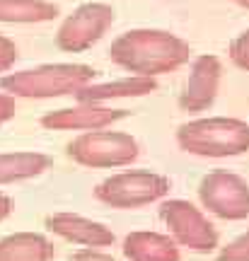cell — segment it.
<instances>
[{
  "instance_id": "18",
  "label": "cell",
  "mask_w": 249,
  "mask_h": 261,
  "mask_svg": "<svg viewBox=\"0 0 249 261\" xmlns=\"http://www.w3.org/2000/svg\"><path fill=\"white\" fill-rule=\"evenodd\" d=\"M228 54H230V61L237 65L240 70H247L249 73V29L240 32L237 37L232 39Z\"/></svg>"
},
{
  "instance_id": "20",
  "label": "cell",
  "mask_w": 249,
  "mask_h": 261,
  "mask_svg": "<svg viewBox=\"0 0 249 261\" xmlns=\"http://www.w3.org/2000/svg\"><path fill=\"white\" fill-rule=\"evenodd\" d=\"M17 112V107H15V97H10V94L0 92V126L3 123H8L12 116Z\"/></svg>"
},
{
  "instance_id": "16",
  "label": "cell",
  "mask_w": 249,
  "mask_h": 261,
  "mask_svg": "<svg viewBox=\"0 0 249 261\" xmlns=\"http://www.w3.org/2000/svg\"><path fill=\"white\" fill-rule=\"evenodd\" d=\"M58 17V5L51 0H0L3 24H41Z\"/></svg>"
},
{
  "instance_id": "17",
  "label": "cell",
  "mask_w": 249,
  "mask_h": 261,
  "mask_svg": "<svg viewBox=\"0 0 249 261\" xmlns=\"http://www.w3.org/2000/svg\"><path fill=\"white\" fill-rule=\"evenodd\" d=\"M215 261H249V230L235 237L230 244H225Z\"/></svg>"
},
{
  "instance_id": "1",
  "label": "cell",
  "mask_w": 249,
  "mask_h": 261,
  "mask_svg": "<svg viewBox=\"0 0 249 261\" xmlns=\"http://www.w3.org/2000/svg\"><path fill=\"white\" fill-rule=\"evenodd\" d=\"M191 46L167 29H129L111 41L109 61L131 75L157 77L189 63Z\"/></svg>"
},
{
  "instance_id": "13",
  "label": "cell",
  "mask_w": 249,
  "mask_h": 261,
  "mask_svg": "<svg viewBox=\"0 0 249 261\" xmlns=\"http://www.w3.org/2000/svg\"><path fill=\"white\" fill-rule=\"evenodd\" d=\"M123 256L129 261H179V247L169 234L136 230L123 240Z\"/></svg>"
},
{
  "instance_id": "3",
  "label": "cell",
  "mask_w": 249,
  "mask_h": 261,
  "mask_svg": "<svg viewBox=\"0 0 249 261\" xmlns=\"http://www.w3.org/2000/svg\"><path fill=\"white\" fill-rule=\"evenodd\" d=\"M94 83V68L85 63H46L17 73H8L0 80L3 92L24 99H54L75 94L80 87Z\"/></svg>"
},
{
  "instance_id": "5",
  "label": "cell",
  "mask_w": 249,
  "mask_h": 261,
  "mask_svg": "<svg viewBox=\"0 0 249 261\" xmlns=\"http://www.w3.org/2000/svg\"><path fill=\"white\" fill-rule=\"evenodd\" d=\"M68 155L83 167H126L138 160L140 145L133 136L121 130H85L68 145Z\"/></svg>"
},
{
  "instance_id": "4",
  "label": "cell",
  "mask_w": 249,
  "mask_h": 261,
  "mask_svg": "<svg viewBox=\"0 0 249 261\" xmlns=\"http://www.w3.org/2000/svg\"><path fill=\"white\" fill-rule=\"evenodd\" d=\"M167 194H169V179L150 169H131L111 174L94 189L97 201L119 211H133L157 203Z\"/></svg>"
},
{
  "instance_id": "23",
  "label": "cell",
  "mask_w": 249,
  "mask_h": 261,
  "mask_svg": "<svg viewBox=\"0 0 249 261\" xmlns=\"http://www.w3.org/2000/svg\"><path fill=\"white\" fill-rule=\"evenodd\" d=\"M235 3H237V5H240V8L249 10V0H235Z\"/></svg>"
},
{
  "instance_id": "14",
  "label": "cell",
  "mask_w": 249,
  "mask_h": 261,
  "mask_svg": "<svg viewBox=\"0 0 249 261\" xmlns=\"http://www.w3.org/2000/svg\"><path fill=\"white\" fill-rule=\"evenodd\" d=\"M54 244L39 232H15L0 240V261H51Z\"/></svg>"
},
{
  "instance_id": "2",
  "label": "cell",
  "mask_w": 249,
  "mask_h": 261,
  "mask_svg": "<svg viewBox=\"0 0 249 261\" xmlns=\"http://www.w3.org/2000/svg\"><path fill=\"white\" fill-rule=\"evenodd\" d=\"M177 145L196 158H237L249 152V123L230 116L194 119L177 128Z\"/></svg>"
},
{
  "instance_id": "10",
  "label": "cell",
  "mask_w": 249,
  "mask_h": 261,
  "mask_svg": "<svg viewBox=\"0 0 249 261\" xmlns=\"http://www.w3.org/2000/svg\"><path fill=\"white\" fill-rule=\"evenodd\" d=\"M126 116V109H114L109 104L78 102L75 107H63L44 114L41 126L51 130H102Z\"/></svg>"
},
{
  "instance_id": "15",
  "label": "cell",
  "mask_w": 249,
  "mask_h": 261,
  "mask_svg": "<svg viewBox=\"0 0 249 261\" xmlns=\"http://www.w3.org/2000/svg\"><path fill=\"white\" fill-rule=\"evenodd\" d=\"M48 167H51V158L44 155V152H34V150L3 152L0 155V187L39 177Z\"/></svg>"
},
{
  "instance_id": "12",
  "label": "cell",
  "mask_w": 249,
  "mask_h": 261,
  "mask_svg": "<svg viewBox=\"0 0 249 261\" xmlns=\"http://www.w3.org/2000/svg\"><path fill=\"white\" fill-rule=\"evenodd\" d=\"M157 90L155 77H140V75H129L119 77L111 83H90L80 87L73 94L78 102L90 104H109L114 99H133V97H145Z\"/></svg>"
},
{
  "instance_id": "22",
  "label": "cell",
  "mask_w": 249,
  "mask_h": 261,
  "mask_svg": "<svg viewBox=\"0 0 249 261\" xmlns=\"http://www.w3.org/2000/svg\"><path fill=\"white\" fill-rule=\"evenodd\" d=\"M10 211H12V201H10V196H5L0 191V223L10 215Z\"/></svg>"
},
{
  "instance_id": "11",
  "label": "cell",
  "mask_w": 249,
  "mask_h": 261,
  "mask_svg": "<svg viewBox=\"0 0 249 261\" xmlns=\"http://www.w3.org/2000/svg\"><path fill=\"white\" fill-rule=\"evenodd\" d=\"M46 227L54 234L63 237L68 242L83 244L87 249H99V247H111L116 242V234L111 232L104 223L90 220L78 213H54L46 218Z\"/></svg>"
},
{
  "instance_id": "21",
  "label": "cell",
  "mask_w": 249,
  "mask_h": 261,
  "mask_svg": "<svg viewBox=\"0 0 249 261\" xmlns=\"http://www.w3.org/2000/svg\"><path fill=\"white\" fill-rule=\"evenodd\" d=\"M73 261H116L109 254L99 252V249H80V252L73 256Z\"/></svg>"
},
{
  "instance_id": "9",
  "label": "cell",
  "mask_w": 249,
  "mask_h": 261,
  "mask_svg": "<svg viewBox=\"0 0 249 261\" xmlns=\"http://www.w3.org/2000/svg\"><path fill=\"white\" fill-rule=\"evenodd\" d=\"M220 77H222V63L218 56L213 54H201L194 58L191 63V73L186 77L182 94H179V107L182 112L196 114L211 109L218 90H220Z\"/></svg>"
},
{
  "instance_id": "8",
  "label": "cell",
  "mask_w": 249,
  "mask_h": 261,
  "mask_svg": "<svg viewBox=\"0 0 249 261\" xmlns=\"http://www.w3.org/2000/svg\"><path fill=\"white\" fill-rule=\"evenodd\" d=\"M201 205L222 220H247L249 218V184L240 174L228 169L208 172L198 184Z\"/></svg>"
},
{
  "instance_id": "19",
  "label": "cell",
  "mask_w": 249,
  "mask_h": 261,
  "mask_svg": "<svg viewBox=\"0 0 249 261\" xmlns=\"http://www.w3.org/2000/svg\"><path fill=\"white\" fill-rule=\"evenodd\" d=\"M17 56H19V51L15 46V41L0 34V73H8L10 68L15 65Z\"/></svg>"
},
{
  "instance_id": "7",
  "label": "cell",
  "mask_w": 249,
  "mask_h": 261,
  "mask_svg": "<svg viewBox=\"0 0 249 261\" xmlns=\"http://www.w3.org/2000/svg\"><path fill=\"white\" fill-rule=\"evenodd\" d=\"M116 19V12L107 3H83L61 22L56 32V46L65 54L87 51L99 41Z\"/></svg>"
},
{
  "instance_id": "6",
  "label": "cell",
  "mask_w": 249,
  "mask_h": 261,
  "mask_svg": "<svg viewBox=\"0 0 249 261\" xmlns=\"http://www.w3.org/2000/svg\"><path fill=\"white\" fill-rule=\"evenodd\" d=\"M160 218L169 230V237L177 247H186L191 252H213L218 247V230L208 220V215L184 198H169L160 203Z\"/></svg>"
}]
</instances>
